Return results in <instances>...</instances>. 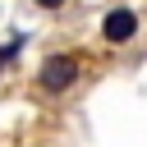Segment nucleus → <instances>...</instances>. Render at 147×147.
I'll return each mask as SVG.
<instances>
[{
    "label": "nucleus",
    "instance_id": "f257e3e1",
    "mask_svg": "<svg viewBox=\"0 0 147 147\" xmlns=\"http://www.w3.org/2000/svg\"><path fill=\"white\" fill-rule=\"evenodd\" d=\"M37 83H41V92H51V96L69 92V87L78 83V60H74V55H51V60H41Z\"/></svg>",
    "mask_w": 147,
    "mask_h": 147
},
{
    "label": "nucleus",
    "instance_id": "f03ea898",
    "mask_svg": "<svg viewBox=\"0 0 147 147\" xmlns=\"http://www.w3.org/2000/svg\"><path fill=\"white\" fill-rule=\"evenodd\" d=\"M101 37H106L110 46H129V41L138 37V14H133V9H110V14L101 18Z\"/></svg>",
    "mask_w": 147,
    "mask_h": 147
},
{
    "label": "nucleus",
    "instance_id": "7ed1b4c3",
    "mask_svg": "<svg viewBox=\"0 0 147 147\" xmlns=\"http://www.w3.org/2000/svg\"><path fill=\"white\" fill-rule=\"evenodd\" d=\"M37 5H41V9H60L64 0H37Z\"/></svg>",
    "mask_w": 147,
    "mask_h": 147
}]
</instances>
